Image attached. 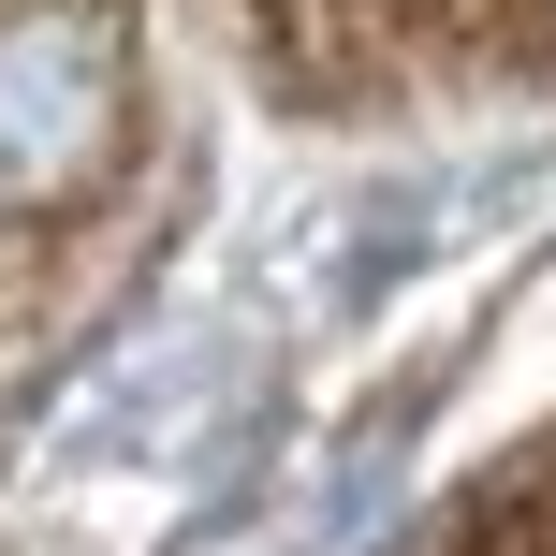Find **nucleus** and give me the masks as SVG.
<instances>
[{
	"label": "nucleus",
	"instance_id": "1",
	"mask_svg": "<svg viewBox=\"0 0 556 556\" xmlns=\"http://www.w3.org/2000/svg\"><path fill=\"white\" fill-rule=\"evenodd\" d=\"M132 147V15L0 0V220H74Z\"/></svg>",
	"mask_w": 556,
	"mask_h": 556
}]
</instances>
